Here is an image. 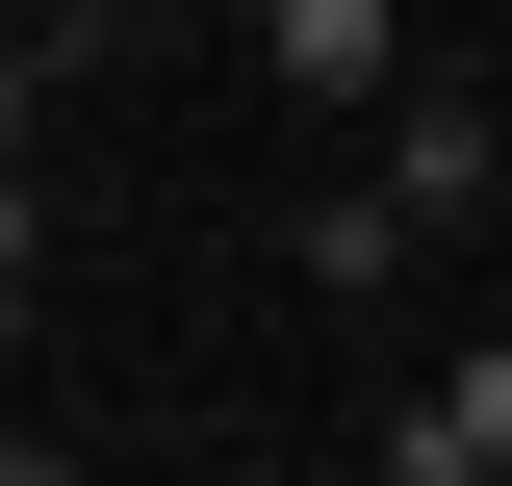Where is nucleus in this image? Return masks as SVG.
Masks as SVG:
<instances>
[{
	"mask_svg": "<svg viewBox=\"0 0 512 486\" xmlns=\"http://www.w3.org/2000/svg\"><path fill=\"white\" fill-rule=\"evenodd\" d=\"M0 486H77V461H52V435H0Z\"/></svg>",
	"mask_w": 512,
	"mask_h": 486,
	"instance_id": "obj_5",
	"label": "nucleus"
},
{
	"mask_svg": "<svg viewBox=\"0 0 512 486\" xmlns=\"http://www.w3.org/2000/svg\"><path fill=\"white\" fill-rule=\"evenodd\" d=\"M26 103H52V52H0V180H26Z\"/></svg>",
	"mask_w": 512,
	"mask_h": 486,
	"instance_id": "obj_4",
	"label": "nucleus"
},
{
	"mask_svg": "<svg viewBox=\"0 0 512 486\" xmlns=\"http://www.w3.org/2000/svg\"><path fill=\"white\" fill-rule=\"evenodd\" d=\"M256 77H282V103H410V26H384V0H282V26H256Z\"/></svg>",
	"mask_w": 512,
	"mask_h": 486,
	"instance_id": "obj_2",
	"label": "nucleus"
},
{
	"mask_svg": "<svg viewBox=\"0 0 512 486\" xmlns=\"http://www.w3.org/2000/svg\"><path fill=\"white\" fill-rule=\"evenodd\" d=\"M26 307H52V205L0 180V333H26Z\"/></svg>",
	"mask_w": 512,
	"mask_h": 486,
	"instance_id": "obj_3",
	"label": "nucleus"
},
{
	"mask_svg": "<svg viewBox=\"0 0 512 486\" xmlns=\"http://www.w3.org/2000/svg\"><path fill=\"white\" fill-rule=\"evenodd\" d=\"M359 205H384V231H487V205H512V128L461 103V77H410V103H384V180H359Z\"/></svg>",
	"mask_w": 512,
	"mask_h": 486,
	"instance_id": "obj_1",
	"label": "nucleus"
}]
</instances>
